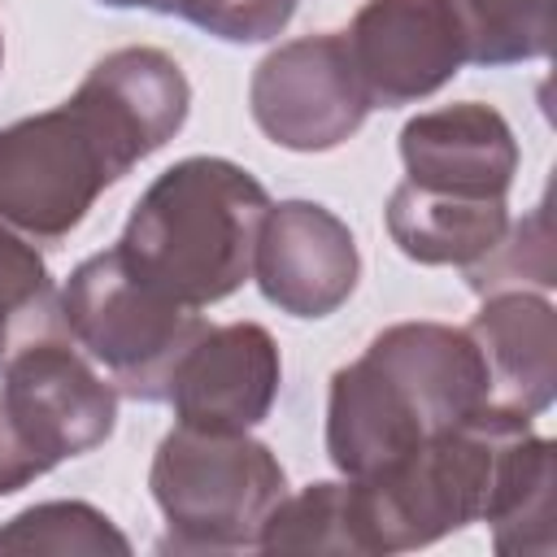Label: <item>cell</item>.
Instances as JSON below:
<instances>
[{
    "mask_svg": "<svg viewBox=\"0 0 557 557\" xmlns=\"http://www.w3.org/2000/svg\"><path fill=\"white\" fill-rule=\"evenodd\" d=\"M252 278L274 309L309 322L326 318L352 296L361 278L357 239L348 222L335 218L326 205L278 200L261 222Z\"/></svg>",
    "mask_w": 557,
    "mask_h": 557,
    "instance_id": "ba28073f",
    "label": "cell"
},
{
    "mask_svg": "<svg viewBox=\"0 0 557 557\" xmlns=\"http://www.w3.org/2000/svg\"><path fill=\"white\" fill-rule=\"evenodd\" d=\"M9 553H131V540L87 500H44L0 527Z\"/></svg>",
    "mask_w": 557,
    "mask_h": 557,
    "instance_id": "d6986e66",
    "label": "cell"
},
{
    "mask_svg": "<svg viewBox=\"0 0 557 557\" xmlns=\"http://www.w3.org/2000/svg\"><path fill=\"white\" fill-rule=\"evenodd\" d=\"M148 487L165 518L161 548L239 553L257 548L265 518L287 496V474L248 431L174 426L152 453Z\"/></svg>",
    "mask_w": 557,
    "mask_h": 557,
    "instance_id": "3957f363",
    "label": "cell"
},
{
    "mask_svg": "<svg viewBox=\"0 0 557 557\" xmlns=\"http://www.w3.org/2000/svg\"><path fill=\"white\" fill-rule=\"evenodd\" d=\"M440 435L409 387L370 352L339 366L326 392V453L344 479H370L400 466L418 444Z\"/></svg>",
    "mask_w": 557,
    "mask_h": 557,
    "instance_id": "30bf717a",
    "label": "cell"
},
{
    "mask_svg": "<svg viewBox=\"0 0 557 557\" xmlns=\"http://www.w3.org/2000/svg\"><path fill=\"white\" fill-rule=\"evenodd\" d=\"M300 0H161L157 13L183 17L226 44H265L274 39Z\"/></svg>",
    "mask_w": 557,
    "mask_h": 557,
    "instance_id": "44dd1931",
    "label": "cell"
},
{
    "mask_svg": "<svg viewBox=\"0 0 557 557\" xmlns=\"http://www.w3.org/2000/svg\"><path fill=\"white\" fill-rule=\"evenodd\" d=\"M0 65H4V35H0Z\"/></svg>",
    "mask_w": 557,
    "mask_h": 557,
    "instance_id": "603a6c76",
    "label": "cell"
},
{
    "mask_svg": "<svg viewBox=\"0 0 557 557\" xmlns=\"http://www.w3.org/2000/svg\"><path fill=\"white\" fill-rule=\"evenodd\" d=\"M117 426V387L61 331H35L0 361V496L22 492Z\"/></svg>",
    "mask_w": 557,
    "mask_h": 557,
    "instance_id": "7a4b0ae2",
    "label": "cell"
},
{
    "mask_svg": "<svg viewBox=\"0 0 557 557\" xmlns=\"http://www.w3.org/2000/svg\"><path fill=\"white\" fill-rule=\"evenodd\" d=\"M387 235L418 265H474L509 231V200L448 196L400 183L387 196Z\"/></svg>",
    "mask_w": 557,
    "mask_h": 557,
    "instance_id": "5bb4252c",
    "label": "cell"
},
{
    "mask_svg": "<svg viewBox=\"0 0 557 557\" xmlns=\"http://www.w3.org/2000/svg\"><path fill=\"white\" fill-rule=\"evenodd\" d=\"M74 100H83L96 113V122L113 135V144L131 157V165H139L183 131L191 87L170 52L131 44L104 52L78 83Z\"/></svg>",
    "mask_w": 557,
    "mask_h": 557,
    "instance_id": "7c38bea8",
    "label": "cell"
},
{
    "mask_svg": "<svg viewBox=\"0 0 557 557\" xmlns=\"http://www.w3.org/2000/svg\"><path fill=\"white\" fill-rule=\"evenodd\" d=\"M52 326H61V313L48 261L39 257L35 239L0 222V361L13 344Z\"/></svg>",
    "mask_w": 557,
    "mask_h": 557,
    "instance_id": "ac0fdd59",
    "label": "cell"
},
{
    "mask_svg": "<svg viewBox=\"0 0 557 557\" xmlns=\"http://www.w3.org/2000/svg\"><path fill=\"white\" fill-rule=\"evenodd\" d=\"M553 505H557V444L531 426L509 444L496 496L487 509L496 553H553Z\"/></svg>",
    "mask_w": 557,
    "mask_h": 557,
    "instance_id": "9a60e30c",
    "label": "cell"
},
{
    "mask_svg": "<svg viewBox=\"0 0 557 557\" xmlns=\"http://www.w3.org/2000/svg\"><path fill=\"white\" fill-rule=\"evenodd\" d=\"M61 331L104 370L117 396L161 405L183 352L209 326L200 309L178 305L139 278L117 248L78 261L57 296Z\"/></svg>",
    "mask_w": 557,
    "mask_h": 557,
    "instance_id": "277c9868",
    "label": "cell"
},
{
    "mask_svg": "<svg viewBox=\"0 0 557 557\" xmlns=\"http://www.w3.org/2000/svg\"><path fill=\"white\" fill-rule=\"evenodd\" d=\"M96 4H109V9H161V0H96Z\"/></svg>",
    "mask_w": 557,
    "mask_h": 557,
    "instance_id": "7402d4cb",
    "label": "cell"
},
{
    "mask_svg": "<svg viewBox=\"0 0 557 557\" xmlns=\"http://www.w3.org/2000/svg\"><path fill=\"white\" fill-rule=\"evenodd\" d=\"M466 331L483 357L487 405L540 418L557 396V309L548 296L527 287L492 292Z\"/></svg>",
    "mask_w": 557,
    "mask_h": 557,
    "instance_id": "4fadbf2b",
    "label": "cell"
},
{
    "mask_svg": "<svg viewBox=\"0 0 557 557\" xmlns=\"http://www.w3.org/2000/svg\"><path fill=\"white\" fill-rule=\"evenodd\" d=\"M400 161L418 187L505 200L518 174V139L492 104L461 100L409 117L400 126Z\"/></svg>",
    "mask_w": 557,
    "mask_h": 557,
    "instance_id": "8fae6325",
    "label": "cell"
},
{
    "mask_svg": "<svg viewBox=\"0 0 557 557\" xmlns=\"http://www.w3.org/2000/svg\"><path fill=\"white\" fill-rule=\"evenodd\" d=\"M466 283L479 296L509 292V287H553V226H548V205L540 200L518 226H509L492 252H483L474 265H466Z\"/></svg>",
    "mask_w": 557,
    "mask_h": 557,
    "instance_id": "ffe728a7",
    "label": "cell"
},
{
    "mask_svg": "<svg viewBox=\"0 0 557 557\" xmlns=\"http://www.w3.org/2000/svg\"><path fill=\"white\" fill-rule=\"evenodd\" d=\"M270 191L226 157H183L135 200L122 261L187 309H209L252 278Z\"/></svg>",
    "mask_w": 557,
    "mask_h": 557,
    "instance_id": "6da1fadb",
    "label": "cell"
},
{
    "mask_svg": "<svg viewBox=\"0 0 557 557\" xmlns=\"http://www.w3.org/2000/svg\"><path fill=\"white\" fill-rule=\"evenodd\" d=\"M283 383V357L261 322L205 326L174 366L165 400L178 426L196 431H252L270 418Z\"/></svg>",
    "mask_w": 557,
    "mask_h": 557,
    "instance_id": "9c48e42d",
    "label": "cell"
},
{
    "mask_svg": "<svg viewBox=\"0 0 557 557\" xmlns=\"http://www.w3.org/2000/svg\"><path fill=\"white\" fill-rule=\"evenodd\" d=\"M257 548H265V553H361L352 483L322 479L296 496H283L274 505V513L265 518Z\"/></svg>",
    "mask_w": 557,
    "mask_h": 557,
    "instance_id": "2e32d148",
    "label": "cell"
},
{
    "mask_svg": "<svg viewBox=\"0 0 557 557\" xmlns=\"http://www.w3.org/2000/svg\"><path fill=\"white\" fill-rule=\"evenodd\" d=\"M470 65L540 61L553 48V0H453Z\"/></svg>",
    "mask_w": 557,
    "mask_h": 557,
    "instance_id": "e0dca14e",
    "label": "cell"
},
{
    "mask_svg": "<svg viewBox=\"0 0 557 557\" xmlns=\"http://www.w3.org/2000/svg\"><path fill=\"white\" fill-rule=\"evenodd\" d=\"M344 44L370 109L426 100L466 65V35L453 0H366Z\"/></svg>",
    "mask_w": 557,
    "mask_h": 557,
    "instance_id": "52a82bcc",
    "label": "cell"
},
{
    "mask_svg": "<svg viewBox=\"0 0 557 557\" xmlns=\"http://www.w3.org/2000/svg\"><path fill=\"white\" fill-rule=\"evenodd\" d=\"M248 109L270 144L287 152H331L361 131L370 100L344 35L322 30L287 39L257 61Z\"/></svg>",
    "mask_w": 557,
    "mask_h": 557,
    "instance_id": "8992f818",
    "label": "cell"
},
{
    "mask_svg": "<svg viewBox=\"0 0 557 557\" xmlns=\"http://www.w3.org/2000/svg\"><path fill=\"white\" fill-rule=\"evenodd\" d=\"M131 170L96 113L70 96L0 126V222L35 244H57Z\"/></svg>",
    "mask_w": 557,
    "mask_h": 557,
    "instance_id": "5b68a950",
    "label": "cell"
}]
</instances>
